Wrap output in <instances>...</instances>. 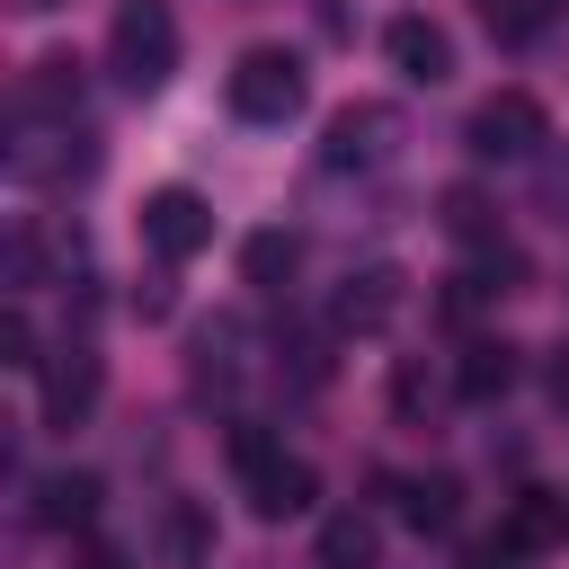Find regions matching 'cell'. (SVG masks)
<instances>
[{
  "label": "cell",
  "instance_id": "obj_17",
  "mask_svg": "<svg viewBox=\"0 0 569 569\" xmlns=\"http://www.w3.org/2000/svg\"><path fill=\"white\" fill-rule=\"evenodd\" d=\"M71 107H80V62L71 53H44L27 71V89H18V116H71Z\"/></svg>",
  "mask_w": 569,
  "mask_h": 569
},
{
  "label": "cell",
  "instance_id": "obj_15",
  "mask_svg": "<svg viewBox=\"0 0 569 569\" xmlns=\"http://www.w3.org/2000/svg\"><path fill=\"white\" fill-rule=\"evenodd\" d=\"M391 489H400V516H409L418 533H453V525H462V480L418 471V480H391Z\"/></svg>",
  "mask_w": 569,
  "mask_h": 569
},
{
  "label": "cell",
  "instance_id": "obj_3",
  "mask_svg": "<svg viewBox=\"0 0 569 569\" xmlns=\"http://www.w3.org/2000/svg\"><path fill=\"white\" fill-rule=\"evenodd\" d=\"M142 249H151L160 267L204 258V249H213V204H204L196 187H151V196H142Z\"/></svg>",
  "mask_w": 569,
  "mask_h": 569
},
{
  "label": "cell",
  "instance_id": "obj_19",
  "mask_svg": "<svg viewBox=\"0 0 569 569\" xmlns=\"http://www.w3.org/2000/svg\"><path fill=\"white\" fill-rule=\"evenodd\" d=\"M516 551H542L551 533H569V507L551 498V489H516V507H507V525H498Z\"/></svg>",
  "mask_w": 569,
  "mask_h": 569
},
{
  "label": "cell",
  "instance_id": "obj_20",
  "mask_svg": "<svg viewBox=\"0 0 569 569\" xmlns=\"http://www.w3.org/2000/svg\"><path fill=\"white\" fill-rule=\"evenodd\" d=\"M436 222H445L462 249H489V240H498V204H489L480 187H445V213H436Z\"/></svg>",
  "mask_w": 569,
  "mask_h": 569
},
{
  "label": "cell",
  "instance_id": "obj_18",
  "mask_svg": "<svg viewBox=\"0 0 569 569\" xmlns=\"http://www.w3.org/2000/svg\"><path fill=\"white\" fill-rule=\"evenodd\" d=\"M293 267H302V240H293V231H249V240H240V276H249L258 293H284Z\"/></svg>",
  "mask_w": 569,
  "mask_h": 569
},
{
  "label": "cell",
  "instance_id": "obj_25",
  "mask_svg": "<svg viewBox=\"0 0 569 569\" xmlns=\"http://www.w3.org/2000/svg\"><path fill=\"white\" fill-rule=\"evenodd\" d=\"M462 569H516V542H507V533H498V542H471Z\"/></svg>",
  "mask_w": 569,
  "mask_h": 569
},
{
  "label": "cell",
  "instance_id": "obj_7",
  "mask_svg": "<svg viewBox=\"0 0 569 569\" xmlns=\"http://www.w3.org/2000/svg\"><path fill=\"white\" fill-rule=\"evenodd\" d=\"M382 62H391L409 89H436V80H453V36H445L427 9H400V18L382 27Z\"/></svg>",
  "mask_w": 569,
  "mask_h": 569
},
{
  "label": "cell",
  "instance_id": "obj_1",
  "mask_svg": "<svg viewBox=\"0 0 569 569\" xmlns=\"http://www.w3.org/2000/svg\"><path fill=\"white\" fill-rule=\"evenodd\" d=\"M222 98H231L240 124H293V116L311 107V80H302V62H293L284 44H249V53L231 62Z\"/></svg>",
  "mask_w": 569,
  "mask_h": 569
},
{
  "label": "cell",
  "instance_id": "obj_13",
  "mask_svg": "<svg viewBox=\"0 0 569 569\" xmlns=\"http://www.w3.org/2000/svg\"><path fill=\"white\" fill-rule=\"evenodd\" d=\"M453 391H462V400H507V391H516V347H507V338H471V347L453 356Z\"/></svg>",
  "mask_w": 569,
  "mask_h": 569
},
{
  "label": "cell",
  "instance_id": "obj_6",
  "mask_svg": "<svg viewBox=\"0 0 569 569\" xmlns=\"http://www.w3.org/2000/svg\"><path fill=\"white\" fill-rule=\"evenodd\" d=\"M400 302H409V276H400V267H356V276L338 284V302H329V329H338V338H382V329L400 320Z\"/></svg>",
  "mask_w": 569,
  "mask_h": 569
},
{
  "label": "cell",
  "instance_id": "obj_22",
  "mask_svg": "<svg viewBox=\"0 0 569 569\" xmlns=\"http://www.w3.org/2000/svg\"><path fill=\"white\" fill-rule=\"evenodd\" d=\"M391 409H400V418H418V409H436V373H427L418 356H400V365H391Z\"/></svg>",
  "mask_w": 569,
  "mask_h": 569
},
{
  "label": "cell",
  "instance_id": "obj_23",
  "mask_svg": "<svg viewBox=\"0 0 569 569\" xmlns=\"http://www.w3.org/2000/svg\"><path fill=\"white\" fill-rule=\"evenodd\" d=\"M542 27V0H489V36H507V44H525Z\"/></svg>",
  "mask_w": 569,
  "mask_h": 569
},
{
  "label": "cell",
  "instance_id": "obj_16",
  "mask_svg": "<svg viewBox=\"0 0 569 569\" xmlns=\"http://www.w3.org/2000/svg\"><path fill=\"white\" fill-rule=\"evenodd\" d=\"M320 569H373L382 560V525L365 516V507H347V516H329L320 525V551H311Z\"/></svg>",
  "mask_w": 569,
  "mask_h": 569
},
{
  "label": "cell",
  "instance_id": "obj_11",
  "mask_svg": "<svg viewBox=\"0 0 569 569\" xmlns=\"http://www.w3.org/2000/svg\"><path fill=\"white\" fill-rule=\"evenodd\" d=\"M80 258H89L80 231H62V222H18V240H9V276H18V284H44V276L71 284Z\"/></svg>",
  "mask_w": 569,
  "mask_h": 569
},
{
  "label": "cell",
  "instance_id": "obj_26",
  "mask_svg": "<svg viewBox=\"0 0 569 569\" xmlns=\"http://www.w3.org/2000/svg\"><path fill=\"white\" fill-rule=\"evenodd\" d=\"M80 569H124V560L116 551H80Z\"/></svg>",
  "mask_w": 569,
  "mask_h": 569
},
{
  "label": "cell",
  "instance_id": "obj_14",
  "mask_svg": "<svg viewBox=\"0 0 569 569\" xmlns=\"http://www.w3.org/2000/svg\"><path fill=\"white\" fill-rule=\"evenodd\" d=\"M89 516H98V480H89V471H44V480H36V525L80 533Z\"/></svg>",
  "mask_w": 569,
  "mask_h": 569
},
{
  "label": "cell",
  "instance_id": "obj_10",
  "mask_svg": "<svg viewBox=\"0 0 569 569\" xmlns=\"http://www.w3.org/2000/svg\"><path fill=\"white\" fill-rule=\"evenodd\" d=\"M240 480H249V516H267V525L302 516V507H311V489H320V480H311V462H302V453H284V445H276V453H258Z\"/></svg>",
  "mask_w": 569,
  "mask_h": 569
},
{
  "label": "cell",
  "instance_id": "obj_2",
  "mask_svg": "<svg viewBox=\"0 0 569 569\" xmlns=\"http://www.w3.org/2000/svg\"><path fill=\"white\" fill-rule=\"evenodd\" d=\"M107 62H116V80L133 98H151L178 71V18H169V0H124L116 27H107Z\"/></svg>",
  "mask_w": 569,
  "mask_h": 569
},
{
  "label": "cell",
  "instance_id": "obj_4",
  "mask_svg": "<svg viewBox=\"0 0 569 569\" xmlns=\"http://www.w3.org/2000/svg\"><path fill=\"white\" fill-rule=\"evenodd\" d=\"M9 169H18L27 187H71V178H89V169H98V133H89V124H71V116H53L44 133L27 124V133H18V151H9Z\"/></svg>",
  "mask_w": 569,
  "mask_h": 569
},
{
  "label": "cell",
  "instance_id": "obj_5",
  "mask_svg": "<svg viewBox=\"0 0 569 569\" xmlns=\"http://www.w3.org/2000/svg\"><path fill=\"white\" fill-rule=\"evenodd\" d=\"M462 142H471V160H525V151L542 142V98H533V89H498V98H480L471 124H462Z\"/></svg>",
  "mask_w": 569,
  "mask_h": 569
},
{
  "label": "cell",
  "instance_id": "obj_9",
  "mask_svg": "<svg viewBox=\"0 0 569 569\" xmlns=\"http://www.w3.org/2000/svg\"><path fill=\"white\" fill-rule=\"evenodd\" d=\"M391 133H400L391 107H338V116H329V142H320V169H329V178L373 169V160L391 151Z\"/></svg>",
  "mask_w": 569,
  "mask_h": 569
},
{
  "label": "cell",
  "instance_id": "obj_24",
  "mask_svg": "<svg viewBox=\"0 0 569 569\" xmlns=\"http://www.w3.org/2000/svg\"><path fill=\"white\" fill-rule=\"evenodd\" d=\"M0 356H9V365H44V356H36V329H27V311H9V320H0Z\"/></svg>",
  "mask_w": 569,
  "mask_h": 569
},
{
  "label": "cell",
  "instance_id": "obj_8",
  "mask_svg": "<svg viewBox=\"0 0 569 569\" xmlns=\"http://www.w3.org/2000/svg\"><path fill=\"white\" fill-rule=\"evenodd\" d=\"M98 356L89 347H53L44 365H36V391H44V427H80L89 409H98Z\"/></svg>",
  "mask_w": 569,
  "mask_h": 569
},
{
  "label": "cell",
  "instance_id": "obj_12",
  "mask_svg": "<svg viewBox=\"0 0 569 569\" xmlns=\"http://www.w3.org/2000/svg\"><path fill=\"white\" fill-rule=\"evenodd\" d=\"M151 560H160V569H204V560H213V516H204L196 498H160V516H151Z\"/></svg>",
  "mask_w": 569,
  "mask_h": 569
},
{
  "label": "cell",
  "instance_id": "obj_21",
  "mask_svg": "<svg viewBox=\"0 0 569 569\" xmlns=\"http://www.w3.org/2000/svg\"><path fill=\"white\" fill-rule=\"evenodd\" d=\"M231 373H240V320H204L196 329V391H213Z\"/></svg>",
  "mask_w": 569,
  "mask_h": 569
}]
</instances>
